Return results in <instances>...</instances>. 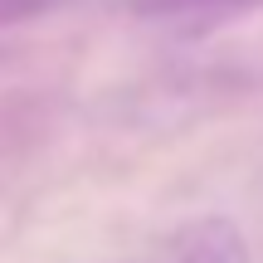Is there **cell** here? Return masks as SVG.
<instances>
[{
	"label": "cell",
	"instance_id": "obj_1",
	"mask_svg": "<svg viewBox=\"0 0 263 263\" xmlns=\"http://www.w3.org/2000/svg\"><path fill=\"white\" fill-rule=\"evenodd\" d=\"M176 263H249V239L234 219L205 215L180 229L176 239Z\"/></svg>",
	"mask_w": 263,
	"mask_h": 263
},
{
	"label": "cell",
	"instance_id": "obj_2",
	"mask_svg": "<svg viewBox=\"0 0 263 263\" xmlns=\"http://www.w3.org/2000/svg\"><path fill=\"white\" fill-rule=\"evenodd\" d=\"M127 5H132V15H141V20L195 29V25H219V20L249 15L263 0H127Z\"/></svg>",
	"mask_w": 263,
	"mask_h": 263
},
{
	"label": "cell",
	"instance_id": "obj_3",
	"mask_svg": "<svg viewBox=\"0 0 263 263\" xmlns=\"http://www.w3.org/2000/svg\"><path fill=\"white\" fill-rule=\"evenodd\" d=\"M73 0H0V29H15V25H29V20H44V15H59L68 10Z\"/></svg>",
	"mask_w": 263,
	"mask_h": 263
}]
</instances>
